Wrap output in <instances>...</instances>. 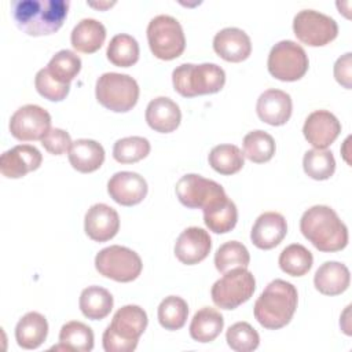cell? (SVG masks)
<instances>
[{"instance_id":"cell-1","label":"cell","mask_w":352,"mask_h":352,"mask_svg":"<svg viewBox=\"0 0 352 352\" xmlns=\"http://www.w3.org/2000/svg\"><path fill=\"white\" fill-rule=\"evenodd\" d=\"M69 11L65 0H15L11 15L16 26L29 36H47L58 32Z\"/></svg>"},{"instance_id":"cell-2","label":"cell","mask_w":352,"mask_h":352,"mask_svg":"<svg viewBox=\"0 0 352 352\" xmlns=\"http://www.w3.org/2000/svg\"><path fill=\"white\" fill-rule=\"evenodd\" d=\"M302 235L320 252H338L348 245V228L326 205L307 209L300 220Z\"/></svg>"},{"instance_id":"cell-3","label":"cell","mask_w":352,"mask_h":352,"mask_svg":"<svg viewBox=\"0 0 352 352\" xmlns=\"http://www.w3.org/2000/svg\"><path fill=\"white\" fill-rule=\"evenodd\" d=\"M298 302L297 289L283 279L267 285L254 302V318L268 330L285 327L293 318Z\"/></svg>"},{"instance_id":"cell-4","label":"cell","mask_w":352,"mask_h":352,"mask_svg":"<svg viewBox=\"0 0 352 352\" xmlns=\"http://www.w3.org/2000/svg\"><path fill=\"white\" fill-rule=\"evenodd\" d=\"M147 323V314L139 305L129 304L121 307L103 333V349L106 352L135 351L139 337L144 333Z\"/></svg>"},{"instance_id":"cell-5","label":"cell","mask_w":352,"mask_h":352,"mask_svg":"<svg viewBox=\"0 0 352 352\" xmlns=\"http://www.w3.org/2000/svg\"><path fill=\"white\" fill-rule=\"evenodd\" d=\"M173 88L184 98L219 92L226 84V73L216 63H183L172 72Z\"/></svg>"},{"instance_id":"cell-6","label":"cell","mask_w":352,"mask_h":352,"mask_svg":"<svg viewBox=\"0 0 352 352\" xmlns=\"http://www.w3.org/2000/svg\"><path fill=\"white\" fill-rule=\"evenodd\" d=\"M95 95L103 107L116 113H125L138 103L139 85L128 74L103 73L96 80Z\"/></svg>"},{"instance_id":"cell-7","label":"cell","mask_w":352,"mask_h":352,"mask_svg":"<svg viewBox=\"0 0 352 352\" xmlns=\"http://www.w3.org/2000/svg\"><path fill=\"white\" fill-rule=\"evenodd\" d=\"M147 41L153 55L162 60L179 58L186 48V37L180 22L164 14L148 22Z\"/></svg>"},{"instance_id":"cell-8","label":"cell","mask_w":352,"mask_h":352,"mask_svg":"<svg viewBox=\"0 0 352 352\" xmlns=\"http://www.w3.org/2000/svg\"><path fill=\"white\" fill-rule=\"evenodd\" d=\"M254 289V275L249 270L239 267L224 272V275L213 283L210 296L214 305L219 308L235 309L253 296Z\"/></svg>"},{"instance_id":"cell-9","label":"cell","mask_w":352,"mask_h":352,"mask_svg":"<svg viewBox=\"0 0 352 352\" xmlns=\"http://www.w3.org/2000/svg\"><path fill=\"white\" fill-rule=\"evenodd\" d=\"M95 268L102 276L125 283L135 280L140 275L143 264L135 250L111 245L95 256Z\"/></svg>"},{"instance_id":"cell-10","label":"cell","mask_w":352,"mask_h":352,"mask_svg":"<svg viewBox=\"0 0 352 352\" xmlns=\"http://www.w3.org/2000/svg\"><path fill=\"white\" fill-rule=\"evenodd\" d=\"M308 66L309 60L307 52L300 44L292 40L276 43L268 54V72L272 77L280 81L300 80L307 73Z\"/></svg>"},{"instance_id":"cell-11","label":"cell","mask_w":352,"mask_h":352,"mask_svg":"<svg viewBox=\"0 0 352 352\" xmlns=\"http://www.w3.org/2000/svg\"><path fill=\"white\" fill-rule=\"evenodd\" d=\"M182 205L190 209H208L227 198L224 188L214 180L197 173L182 176L175 187Z\"/></svg>"},{"instance_id":"cell-12","label":"cell","mask_w":352,"mask_h":352,"mask_svg":"<svg viewBox=\"0 0 352 352\" xmlns=\"http://www.w3.org/2000/svg\"><path fill=\"white\" fill-rule=\"evenodd\" d=\"M293 32L301 43L309 47H322L337 37L338 25L323 12L301 10L293 19Z\"/></svg>"},{"instance_id":"cell-13","label":"cell","mask_w":352,"mask_h":352,"mask_svg":"<svg viewBox=\"0 0 352 352\" xmlns=\"http://www.w3.org/2000/svg\"><path fill=\"white\" fill-rule=\"evenodd\" d=\"M51 129L50 113L37 104H25L10 118L11 135L22 142L41 140Z\"/></svg>"},{"instance_id":"cell-14","label":"cell","mask_w":352,"mask_h":352,"mask_svg":"<svg viewBox=\"0 0 352 352\" xmlns=\"http://www.w3.org/2000/svg\"><path fill=\"white\" fill-rule=\"evenodd\" d=\"M147 190L146 179L136 172H117L107 182V192L110 198L122 206L140 204L146 198Z\"/></svg>"},{"instance_id":"cell-15","label":"cell","mask_w":352,"mask_h":352,"mask_svg":"<svg viewBox=\"0 0 352 352\" xmlns=\"http://www.w3.org/2000/svg\"><path fill=\"white\" fill-rule=\"evenodd\" d=\"M341 124L338 118L327 110L312 111L304 122L302 133L309 144L315 148L324 150L340 135Z\"/></svg>"},{"instance_id":"cell-16","label":"cell","mask_w":352,"mask_h":352,"mask_svg":"<svg viewBox=\"0 0 352 352\" xmlns=\"http://www.w3.org/2000/svg\"><path fill=\"white\" fill-rule=\"evenodd\" d=\"M41 153L30 144H18L4 151L0 157V172L8 179H19L40 168Z\"/></svg>"},{"instance_id":"cell-17","label":"cell","mask_w":352,"mask_h":352,"mask_svg":"<svg viewBox=\"0 0 352 352\" xmlns=\"http://www.w3.org/2000/svg\"><path fill=\"white\" fill-rule=\"evenodd\" d=\"M84 230L95 242L110 241L120 230V216L111 206L106 204H95L85 213Z\"/></svg>"},{"instance_id":"cell-18","label":"cell","mask_w":352,"mask_h":352,"mask_svg":"<svg viewBox=\"0 0 352 352\" xmlns=\"http://www.w3.org/2000/svg\"><path fill=\"white\" fill-rule=\"evenodd\" d=\"M212 239L204 228L188 227L176 239L175 256L187 265H194L205 260L210 252Z\"/></svg>"},{"instance_id":"cell-19","label":"cell","mask_w":352,"mask_h":352,"mask_svg":"<svg viewBox=\"0 0 352 352\" xmlns=\"http://www.w3.org/2000/svg\"><path fill=\"white\" fill-rule=\"evenodd\" d=\"M287 234L285 217L278 212L261 213L250 231V239L258 249L268 250L278 246Z\"/></svg>"},{"instance_id":"cell-20","label":"cell","mask_w":352,"mask_h":352,"mask_svg":"<svg viewBox=\"0 0 352 352\" xmlns=\"http://www.w3.org/2000/svg\"><path fill=\"white\" fill-rule=\"evenodd\" d=\"M293 110L292 98L287 92L280 89H267L264 91L256 104V111L258 118L270 125L279 126L289 121Z\"/></svg>"},{"instance_id":"cell-21","label":"cell","mask_w":352,"mask_h":352,"mask_svg":"<svg viewBox=\"0 0 352 352\" xmlns=\"http://www.w3.org/2000/svg\"><path fill=\"white\" fill-rule=\"evenodd\" d=\"M214 52L227 62H242L252 52L250 37L239 28H224L213 38Z\"/></svg>"},{"instance_id":"cell-22","label":"cell","mask_w":352,"mask_h":352,"mask_svg":"<svg viewBox=\"0 0 352 352\" xmlns=\"http://www.w3.org/2000/svg\"><path fill=\"white\" fill-rule=\"evenodd\" d=\"M144 117L151 129L161 133H169L179 126L182 111L177 103L170 98L158 96L148 102Z\"/></svg>"},{"instance_id":"cell-23","label":"cell","mask_w":352,"mask_h":352,"mask_svg":"<svg viewBox=\"0 0 352 352\" xmlns=\"http://www.w3.org/2000/svg\"><path fill=\"white\" fill-rule=\"evenodd\" d=\"M351 282V274L345 264L326 261L315 272L314 285L324 296H338L344 293Z\"/></svg>"},{"instance_id":"cell-24","label":"cell","mask_w":352,"mask_h":352,"mask_svg":"<svg viewBox=\"0 0 352 352\" xmlns=\"http://www.w3.org/2000/svg\"><path fill=\"white\" fill-rule=\"evenodd\" d=\"M70 165L81 172L91 173L99 169L104 161V148L100 143L92 139H77L69 150Z\"/></svg>"},{"instance_id":"cell-25","label":"cell","mask_w":352,"mask_h":352,"mask_svg":"<svg viewBox=\"0 0 352 352\" xmlns=\"http://www.w3.org/2000/svg\"><path fill=\"white\" fill-rule=\"evenodd\" d=\"M106 40V28L94 18L81 19L72 30L70 41L74 50L84 54L96 52Z\"/></svg>"},{"instance_id":"cell-26","label":"cell","mask_w":352,"mask_h":352,"mask_svg":"<svg viewBox=\"0 0 352 352\" xmlns=\"http://www.w3.org/2000/svg\"><path fill=\"white\" fill-rule=\"evenodd\" d=\"M48 323L38 312L25 314L15 326L16 344L23 349H36L47 338Z\"/></svg>"},{"instance_id":"cell-27","label":"cell","mask_w":352,"mask_h":352,"mask_svg":"<svg viewBox=\"0 0 352 352\" xmlns=\"http://www.w3.org/2000/svg\"><path fill=\"white\" fill-rule=\"evenodd\" d=\"M224 327L223 315L210 307H204L195 312L190 323V336L198 342H210L219 337Z\"/></svg>"},{"instance_id":"cell-28","label":"cell","mask_w":352,"mask_h":352,"mask_svg":"<svg viewBox=\"0 0 352 352\" xmlns=\"http://www.w3.org/2000/svg\"><path fill=\"white\" fill-rule=\"evenodd\" d=\"M113 296L109 290L100 286L85 287L78 300L82 315L92 320L104 319L113 309Z\"/></svg>"},{"instance_id":"cell-29","label":"cell","mask_w":352,"mask_h":352,"mask_svg":"<svg viewBox=\"0 0 352 352\" xmlns=\"http://www.w3.org/2000/svg\"><path fill=\"white\" fill-rule=\"evenodd\" d=\"M204 221L210 231L216 234H226L235 227L238 221V209L227 197L219 204L204 209Z\"/></svg>"},{"instance_id":"cell-30","label":"cell","mask_w":352,"mask_h":352,"mask_svg":"<svg viewBox=\"0 0 352 352\" xmlns=\"http://www.w3.org/2000/svg\"><path fill=\"white\" fill-rule=\"evenodd\" d=\"M209 165L220 175H234L245 165V155L235 144L214 146L208 157Z\"/></svg>"},{"instance_id":"cell-31","label":"cell","mask_w":352,"mask_h":352,"mask_svg":"<svg viewBox=\"0 0 352 352\" xmlns=\"http://www.w3.org/2000/svg\"><path fill=\"white\" fill-rule=\"evenodd\" d=\"M139 44L135 37L126 33L116 34L107 45V59L118 67H129L139 59Z\"/></svg>"},{"instance_id":"cell-32","label":"cell","mask_w":352,"mask_h":352,"mask_svg":"<svg viewBox=\"0 0 352 352\" xmlns=\"http://www.w3.org/2000/svg\"><path fill=\"white\" fill-rule=\"evenodd\" d=\"M275 148L274 138L265 131L256 129L243 138V155L254 164L270 161L275 154Z\"/></svg>"},{"instance_id":"cell-33","label":"cell","mask_w":352,"mask_h":352,"mask_svg":"<svg viewBox=\"0 0 352 352\" xmlns=\"http://www.w3.org/2000/svg\"><path fill=\"white\" fill-rule=\"evenodd\" d=\"M280 270L290 276L305 275L314 263L312 253L300 243H292L286 246L279 254Z\"/></svg>"},{"instance_id":"cell-34","label":"cell","mask_w":352,"mask_h":352,"mask_svg":"<svg viewBox=\"0 0 352 352\" xmlns=\"http://www.w3.org/2000/svg\"><path fill=\"white\" fill-rule=\"evenodd\" d=\"M158 322L165 330H179L186 324L188 305L179 296H168L158 305Z\"/></svg>"},{"instance_id":"cell-35","label":"cell","mask_w":352,"mask_h":352,"mask_svg":"<svg viewBox=\"0 0 352 352\" xmlns=\"http://www.w3.org/2000/svg\"><path fill=\"white\" fill-rule=\"evenodd\" d=\"M250 263V254L246 246L238 241L223 243L214 253L216 270L221 274L234 268H246Z\"/></svg>"},{"instance_id":"cell-36","label":"cell","mask_w":352,"mask_h":352,"mask_svg":"<svg viewBox=\"0 0 352 352\" xmlns=\"http://www.w3.org/2000/svg\"><path fill=\"white\" fill-rule=\"evenodd\" d=\"M59 342L65 344L69 351L89 352L94 348V331L82 322L70 320L62 326Z\"/></svg>"},{"instance_id":"cell-37","label":"cell","mask_w":352,"mask_h":352,"mask_svg":"<svg viewBox=\"0 0 352 352\" xmlns=\"http://www.w3.org/2000/svg\"><path fill=\"white\" fill-rule=\"evenodd\" d=\"M47 70L56 81L70 84L81 70V59L70 50H60L50 59Z\"/></svg>"},{"instance_id":"cell-38","label":"cell","mask_w":352,"mask_h":352,"mask_svg":"<svg viewBox=\"0 0 352 352\" xmlns=\"http://www.w3.org/2000/svg\"><path fill=\"white\" fill-rule=\"evenodd\" d=\"M304 172L315 180H326L333 176L336 170V160L331 151L312 148L304 154Z\"/></svg>"},{"instance_id":"cell-39","label":"cell","mask_w":352,"mask_h":352,"mask_svg":"<svg viewBox=\"0 0 352 352\" xmlns=\"http://www.w3.org/2000/svg\"><path fill=\"white\" fill-rule=\"evenodd\" d=\"M150 142L143 136H128L118 139L113 146V157L120 164H135L150 153Z\"/></svg>"},{"instance_id":"cell-40","label":"cell","mask_w":352,"mask_h":352,"mask_svg":"<svg viewBox=\"0 0 352 352\" xmlns=\"http://www.w3.org/2000/svg\"><path fill=\"white\" fill-rule=\"evenodd\" d=\"M228 346L235 352H252L260 344L258 333L248 322H236L226 333Z\"/></svg>"},{"instance_id":"cell-41","label":"cell","mask_w":352,"mask_h":352,"mask_svg":"<svg viewBox=\"0 0 352 352\" xmlns=\"http://www.w3.org/2000/svg\"><path fill=\"white\" fill-rule=\"evenodd\" d=\"M34 87L43 98L52 100V102L63 100L70 91V84H62V82L56 81L50 74L47 67L40 69L37 72V74L34 77Z\"/></svg>"},{"instance_id":"cell-42","label":"cell","mask_w":352,"mask_h":352,"mask_svg":"<svg viewBox=\"0 0 352 352\" xmlns=\"http://www.w3.org/2000/svg\"><path fill=\"white\" fill-rule=\"evenodd\" d=\"M72 143L73 142L70 135L60 128H51L47 132V135L41 139L43 147L54 155H62L66 151H69Z\"/></svg>"},{"instance_id":"cell-43","label":"cell","mask_w":352,"mask_h":352,"mask_svg":"<svg viewBox=\"0 0 352 352\" xmlns=\"http://www.w3.org/2000/svg\"><path fill=\"white\" fill-rule=\"evenodd\" d=\"M351 52H346L334 63V77L346 89H351Z\"/></svg>"},{"instance_id":"cell-44","label":"cell","mask_w":352,"mask_h":352,"mask_svg":"<svg viewBox=\"0 0 352 352\" xmlns=\"http://www.w3.org/2000/svg\"><path fill=\"white\" fill-rule=\"evenodd\" d=\"M88 4L98 8H106V7H111L114 3H88Z\"/></svg>"}]
</instances>
